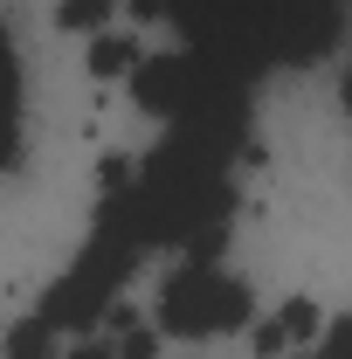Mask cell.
<instances>
[{"instance_id": "cell-1", "label": "cell", "mask_w": 352, "mask_h": 359, "mask_svg": "<svg viewBox=\"0 0 352 359\" xmlns=\"http://www.w3.org/2000/svg\"><path fill=\"white\" fill-rule=\"evenodd\" d=\"M125 201H132V222L145 235V249L215 256L221 228L235 215V152L166 132L152 159L125 166Z\"/></svg>"}, {"instance_id": "cell-2", "label": "cell", "mask_w": 352, "mask_h": 359, "mask_svg": "<svg viewBox=\"0 0 352 359\" xmlns=\"http://www.w3.org/2000/svg\"><path fill=\"white\" fill-rule=\"evenodd\" d=\"M166 21H180L187 48L228 62L235 76H269V69H304L339 42L346 7L339 0H180Z\"/></svg>"}, {"instance_id": "cell-3", "label": "cell", "mask_w": 352, "mask_h": 359, "mask_svg": "<svg viewBox=\"0 0 352 359\" xmlns=\"http://www.w3.org/2000/svg\"><path fill=\"white\" fill-rule=\"evenodd\" d=\"M132 97L173 138H201V145H221L235 159L249 145V76H235L228 62L201 55V48L132 62Z\"/></svg>"}, {"instance_id": "cell-4", "label": "cell", "mask_w": 352, "mask_h": 359, "mask_svg": "<svg viewBox=\"0 0 352 359\" xmlns=\"http://www.w3.org/2000/svg\"><path fill=\"white\" fill-rule=\"evenodd\" d=\"M145 263V235L132 222V201H125V159L104 166V201H97V222L90 242L76 249V263L55 276V290L42 297V325L48 332H90L97 318L118 304V290L132 283V269Z\"/></svg>"}, {"instance_id": "cell-5", "label": "cell", "mask_w": 352, "mask_h": 359, "mask_svg": "<svg viewBox=\"0 0 352 359\" xmlns=\"http://www.w3.org/2000/svg\"><path fill=\"white\" fill-rule=\"evenodd\" d=\"M249 311H256V297H249V283L235 269H221L215 256H187L166 276L152 325L166 339H221V332H242Z\"/></svg>"}, {"instance_id": "cell-6", "label": "cell", "mask_w": 352, "mask_h": 359, "mask_svg": "<svg viewBox=\"0 0 352 359\" xmlns=\"http://www.w3.org/2000/svg\"><path fill=\"white\" fill-rule=\"evenodd\" d=\"M21 152V55H14V35L0 28V173L14 166Z\"/></svg>"}, {"instance_id": "cell-7", "label": "cell", "mask_w": 352, "mask_h": 359, "mask_svg": "<svg viewBox=\"0 0 352 359\" xmlns=\"http://www.w3.org/2000/svg\"><path fill=\"white\" fill-rule=\"evenodd\" d=\"M304 332H318V311H311V304H283L276 318H263V332H256V353H290Z\"/></svg>"}, {"instance_id": "cell-8", "label": "cell", "mask_w": 352, "mask_h": 359, "mask_svg": "<svg viewBox=\"0 0 352 359\" xmlns=\"http://www.w3.org/2000/svg\"><path fill=\"white\" fill-rule=\"evenodd\" d=\"M111 7H118V0H62L55 21H62L69 35H104V28H111Z\"/></svg>"}, {"instance_id": "cell-9", "label": "cell", "mask_w": 352, "mask_h": 359, "mask_svg": "<svg viewBox=\"0 0 352 359\" xmlns=\"http://www.w3.org/2000/svg\"><path fill=\"white\" fill-rule=\"evenodd\" d=\"M304 359H352V318H332L325 332H311Z\"/></svg>"}, {"instance_id": "cell-10", "label": "cell", "mask_w": 352, "mask_h": 359, "mask_svg": "<svg viewBox=\"0 0 352 359\" xmlns=\"http://www.w3.org/2000/svg\"><path fill=\"white\" fill-rule=\"evenodd\" d=\"M132 62H138V48L118 42V35H97V42H90V69H97V76H125Z\"/></svg>"}, {"instance_id": "cell-11", "label": "cell", "mask_w": 352, "mask_h": 359, "mask_svg": "<svg viewBox=\"0 0 352 359\" xmlns=\"http://www.w3.org/2000/svg\"><path fill=\"white\" fill-rule=\"evenodd\" d=\"M55 346V332H48L42 318H28V325H14V339H7V359H48Z\"/></svg>"}, {"instance_id": "cell-12", "label": "cell", "mask_w": 352, "mask_h": 359, "mask_svg": "<svg viewBox=\"0 0 352 359\" xmlns=\"http://www.w3.org/2000/svg\"><path fill=\"white\" fill-rule=\"evenodd\" d=\"M62 359H118V353H111V339H76Z\"/></svg>"}, {"instance_id": "cell-13", "label": "cell", "mask_w": 352, "mask_h": 359, "mask_svg": "<svg viewBox=\"0 0 352 359\" xmlns=\"http://www.w3.org/2000/svg\"><path fill=\"white\" fill-rule=\"evenodd\" d=\"M138 7H145V14H173L180 0H138Z\"/></svg>"}, {"instance_id": "cell-14", "label": "cell", "mask_w": 352, "mask_h": 359, "mask_svg": "<svg viewBox=\"0 0 352 359\" xmlns=\"http://www.w3.org/2000/svg\"><path fill=\"white\" fill-rule=\"evenodd\" d=\"M346 111H352V69H346Z\"/></svg>"}]
</instances>
